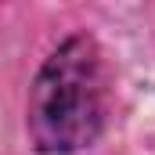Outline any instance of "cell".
<instances>
[{
  "mask_svg": "<svg viewBox=\"0 0 155 155\" xmlns=\"http://www.w3.org/2000/svg\"><path fill=\"white\" fill-rule=\"evenodd\" d=\"M105 123V65L94 40H65L29 90V134L40 152L69 155L101 134Z\"/></svg>",
  "mask_w": 155,
  "mask_h": 155,
  "instance_id": "cell-1",
  "label": "cell"
}]
</instances>
